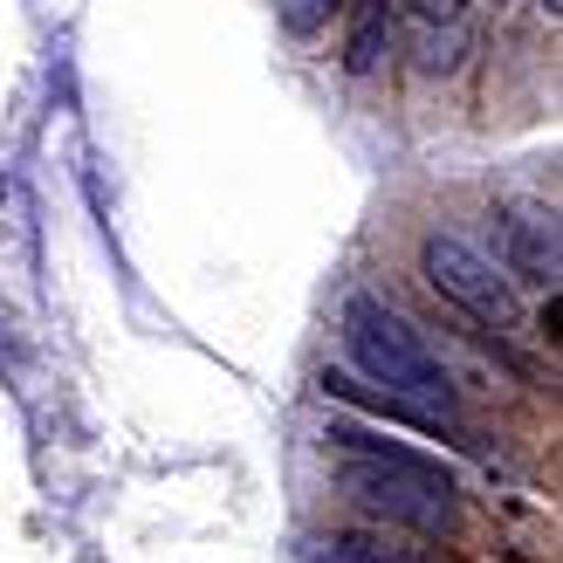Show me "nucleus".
<instances>
[{"mask_svg":"<svg viewBox=\"0 0 563 563\" xmlns=\"http://www.w3.org/2000/svg\"><path fill=\"white\" fill-rule=\"evenodd\" d=\"M344 344L351 357L385 385L391 406H406L419 419H446V406H454V391H446V372L433 364V351L419 344V330L406 317H391L385 302L372 296H351L344 302Z\"/></svg>","mask_w":563,"mask_h":563,"instance_id":"f257e3e1","label":"nucleus"},{"mask_svg":"<svg viewBox=\"0 0 563 563\" xmlns=\"http://www.w3.org/2000/svg\"><path fill=\"white\" fill-rule=\"evenodd\" d=\"M351 446L344 461V488L364 501V509H378L391 522H412V529H446V509H454V488H446V474L412 461L406 446H385V440H364V433H330Z\"/></svg>","mask_w":563,"mask_h":563,"instance_id":"f03ea898","label":"nucleus"},{"mask_svg":"<svg viewBox=\"0 0 563 563\" xmlns=\"http://www.w3.org/2000/svg\"><path fill=\"white\" fill-rule=\"evenodd\" d=\"M427 282L440 296H454L467 317H482V323H495V330H516L522 323V302H516V289H509V275H495V262H482L467 241H454V234H433L427 241Z\"/></svg>","mask_w":563,"mask_h":563,"instance_id":"7ed1b4c3","label":"nucleus"},{"mask_svg":"<svg viewBox=\"0 0 563 563\" xmlns=\"http://www.w3.org/2000/svg\"><path fill=\"white\" fill-rule=\"evenodd\" d=\"M501 241H509V268L516 275H529V282H550L556 275V220L550 213L516 207L509 220H501Z\"/></svg>","mask_w":563,"mask_h":563,"instance_id":"20e7f679","label":"nucleus"},{"mask_svg":"<svg viewBox=\"0 0 563 563\" xmlns=\"http://www.w3.org/2000/svg\"><path fill=\"white\" fill-rule=\"evenodd\" d=\"M317 563H427V556H412V550L385 543V537H323Z\"/></svg>","mask_w":563,"mask_h":563,"instance_id":"39448f33","label":"nucleus"},{"mask_svg":"<svg viewBox=\"0 0 563 563\" xmlns=\"http://www.w3.org/2000/svg\"><path fill=\"white\" fill-rule=\"evenodd\" d=\"M336 8H344V0H275V21L289 27V35H317Z\"/></svg>","mask_w":563,"mask_h":563,"instance_id":"423d86ee","label":"nucleus"},{"mask_svg":"<svg viewBox=\"0 0 563 563\" xmlns=\"http://www.w3.org/2000/svg\"><path fill=\"white\" fill-rule=\"evenodd\" d=\"M461 48H467L461 27H419V63H427V69H454Z\"/></svg>","mask_w":563,"mask_h":563,"instance_id":"0eeeda50","label":"nucleus"},{"mask_svg":"<svg viewBox=\"0 0 563 563\" xmlns=\"http://www.w3.org/2000/svg\"><path fill=\"white\" fill-rule=\"evenodd\" d=\"M378 35H385V0L364 8V27H357V42H351V69H378Z\"/></svg>","mask_w":563,"mask_h":563,"instance_id":"6e6552de","label":"nucleus"},{"mask_svg":"<svg viewBox=\"0 0 563 563\" xmlns=\"http://www.w3.org/2000/svg\"><path fill=\"white\" fill-rule=\"evenodd\" d=\"M412 8H419V21H440V27H461V0H412Z\"/></svg>","mask_w":563,"mask_h":563,"instance_id":"1a4fd4ad","label":"nucleus"},{"mask_svg":"<svg viewBox=\"0 0 563 563\" xmlns=\"http://www.w3.org/2000/svg\"><path fill=\"white\" fill-rule=\"evenodd\" d=\"M543 14H550V21H556V14H563V0H543Z\"/></svg>","mask_w":563,"mask_h":563,"instance_id":"9d476101","label":"nucleus"}]
</instances>
